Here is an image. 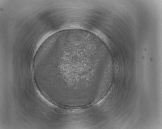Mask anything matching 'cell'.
Returning <instances> with one entry per match:
<instances>
[{
    "label": "cell",
    "instance_id": "6da1fadb",
    "mask_svg": "<svg viewBox=\"0 0 162 129\" xmlns=\"http://www.w3.org/2000/svg\"><path fill=\"white\" fill-rule=\"evenodd\" d=\"M94 59V51L88 45L63 34H55L39 48L33 68L48 88L64 95L74 89L73 75L82 81L79 77L88 75Z\"/></svg>",
    "mask_w": 162,
    "mask_h": 129
}]
</instances>
